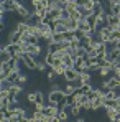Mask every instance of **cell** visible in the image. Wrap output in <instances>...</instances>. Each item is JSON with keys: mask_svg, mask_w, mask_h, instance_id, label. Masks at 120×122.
Masks as SVG:
<instances>
[{"mask_svg": "<svg viewBox=\"0 0 120 122\" xmlns=\"http://www.w3.org/2000/svg\"><path fill=\"white\" fill-rule=\"evenodd\" d=\"M26 53H30L33 58H35V56H38V55L41 53L40 43H38V45H28V48H26Z\"/></svg>", "mask_w": 120, "mask_h": 122, "instance_id": "cell-11", "label": "cell"}, {"mask_svg": "<svg viewBox=\"0 0 120 122\" xmlns=\"http://www.w3.org/2000/svg\"><path fill=\"white\" fill-rule=\"evenodd\" d=\"M62 92H64V96L67 97V96H71V94H74V92H76V87L72 86V82H67V84L62 87Z\"/></svg>", "mask_w": 120, "mask_h": 122, "instance_id": "cell-16", "label": "cell"}, {"mask_svg": "<svg viewBox=\"0 0 120 122\" xmlns=\"http://www.w3.org/2000/svg\"><path fill=\"white\" fill-rule=\"evenodd\" d=\"M51 91H61L59 89V84H53V89Z\"/></svg>", "mask_w": 120, "mask_h": 122, "instance_id": "cell-38", "label": "cell"}, {"mask_svg": "<svg viewBox=\"0 0 120 122\" xmlns=\"http://www.w3.org/2000/svg\"><path fill=\"white\" fill-rule=\"evenodd\" d=\"M110 73H112V68H109V66L99 68V74H100V78H105V76H109Z\"/></svg>", "mask_w": 120, "mask_h": 122, "instance_id": "cell-21", "label": "cell"}, {"mask_svg": "<svg viewBox=\"0 0 120 122\" xmlns=\"http://www.w3.org/2000/svg\"><path fill=\"white\" fill-rule=\"evenodd\" d=\"M36 106H44V96L41 92H36V101H35Z\"/></svg>", "mask_w": 120, "mask_h": 122, "instance_id": "cell-27", "label": "cell"}, {"mask_svg": "<svg viewBox=\"0 0 120 122\" xmlns=\"http://www.w3.org/2000/svg\"><path fill=\"white\" fill-rule=\"evenodd\" d=\"M109 3H110V7H112V5H119L120 0H109Z\"/></svg>", "mask_w": 120, "mask_h": 122, "instance_id": "cell-37", "label": "cell"}, {"mask_svg": "<svg viewBox=\"0 0 120 122\" xmlns=\"http://www.w3.org/2000/svg\"><path fill=\"white\" fill-rule=\"evenodd\" d=\"M86 61H87V58H76L74 60V69L77 71V73H81V71H84V69H87V66H86Z\"/></svg>", "mask_w": 120, "mask_h": 122, "instance_id": "cell-6", "label": "cell"}, {"mask_svg": "<svg viewBox=\"0 0 120 122\" xmlns=\"http://www.w3.org/2000/svg\"><path fill=\"white\" fill-rule=\"evenodd\" d=\"M25 81H26V76L20 74V78H18V82H17V84H20V82H25Z\"/></svg>", "mask_w": 120, "mask_h": 122, "instance_id": "cell-36", "label": "cell"}, {"mask_svg": "<svg viewBox=\"0 0 120 122\" xmlns=\"http://www.w3.org/2000/svg\"><path fill=\"white\" fill-rule=\"evenodd\" d=\"M21 87L20 84H12V87L8 89V97H10V101H17V96L20 94Z\"/></svg>", "mask_w": 120, "mask_h": 122, "instance_id": "cell-5", "label": "cell"}, {"mask_svg": "<svg viewBox=\"0 0 120 122\" xmlns=\"http://www.w3.org/2000/svg\"><path fill=\"white\" fill-rule=\"evenodd\" d=\"M74 2H77V0H74Z\"/></svg>", "mask_w": 120, "mask_h": 122, "instance_id": "cell-41", "label": "cell"}, {"mask_svg": "<svg viewBox=\"0 0 120 122\" xmlns=\"http://www.w3.org/2000/svg\"><path fill=\"white\" fill-rule=\"evenodd\" d=\"M81 111H82V107H81L79 104H74V106H71V114H72V116H79Z\"/></svg>", "mask_w": 120, "mask_h": 122, "instance_id": "cell-25", "label": "cell"}, {"mask_svg": "<svg viewBox=\"0 0 120 122\" xmlns=\"http://www.w3.org/2000/svg\"><path fill=\"white\" fill-rule=\"evenodd\" d=\"M8 111H17L18 109V106H17V101H12L10 104H8V107H7Z\"/></svg>", "mask_w": 120, "mask_h": 122, "instance_id": "cell-31", "label": "cell"}, {"mask_svg": "<svg viewBox=\"0 0 120 122\" xmlns=\"http://www.w3.org/2000/svg\"><path fill=\"white\" fill-rule=\"evenodd\" d=\"M62 78H64V79H66L67 82H74L76 79H77V78H79V73H77L74 68H67Z\"/></svg>", "mask_w": 120, "mask_h": 122, "instance_id": "cell-2", "label": "cell"}, {"mask_svg": "<svg viewBox=\"0 0 120 122\" xmlns=\"http://www.w3.org/2000/svg\"><path fill=\"white\" fill-rule=\"evenodd\" d=\"M76 122H84V119H81V117H77V119H76Z\"/></svg>", "mask_w": 120, "mask_h": 122, "instance_id": "cell-40", "label": "cell"}, {"mask_svg": "<svg viewBox=\"0 0 120 122\" xmlns=\"http://www.w3.org/2000/svg\"><path fill=\"white\" fill-rule=\"evenodd\" d=\"M46 68H48V63H46V61H36V69L43 71V69H46Z\"/></svg>", "mask_w": 120, "mask_h": 122, "instance_id": "cell-29", "label": "cell"}, {"mask_svg": "<svg viewBox=\"0 0 120 122\" xmlns=\"http://www.w3.org/2000/svg\"><path fill=\"white\" fill-rule=\"evenodd\" d=\"M77 7H79V5H77V2H74V0H69V2L66 3V7H64V10H67V12L71 13V12H72V10H76Z\"/></svg>", "mask_w": 120, "mask_h": 122, "instance_id": "cell-19", "label": "cell"}, {"mask_svg": "<svg viewBox=\"0 0 120 122\" xmlns=\"http://www.w3.org/2000/svg\"><path fill=\"white\" fill-rule=\"evenodd\" d=\"M28 101L31 102V104H35V101H36V92H30L28 94Z\"/></svg>", "mask_w": 120, "mask_h": 122, "instance_id": "cell-33", "label": "cell"}, {"mask_svg": "<svg viewBox=\"0 0 120 122\" xmlns=\"http://www.w3.org/2000/svg\"><path fill=\"white\" fill-rule=\"evenodd\" d=\"M18 78H20V71L17 69V71H12V73H10L8 81L12 82V84H17V82H18Z\"/></svg>", "mask_w": 120, "mask_h": 122, "instance_id": "cell-17", "label": "cell"}, {"mask_svg": "<svg viewBox=\"0 0 120 122\" xmlns=\"http://www.w3.org/2000/svg\"><path fill=\"white\" fill-rule=\"evenodd\" d=\"M110 41H120V28H117V30H112Z\"/></svg>", "mask_w": 120, "mask_h": 122, "instance_id": "cell-23", "label": "cell"}, {"mask_svg": "<svg viewBox=\"0 0 120 122\" xmlns=\"http://www.w3.org/2000/svg\"><path fill=\"white\" fill-rule=\"evenodd\" d=\"M44 61L48 63V66H51V64H53V61H54V55L48 53V55H46V58H44Z\"/></svg>", "mask_w": 120, "mask_h": 122, "instance_id": "cell-30", "label": "cell"}, {"mask_svg": "<svg viewBox=\"0 0 120 122\" xmlns=\"http://www.w3.org/2000/svg\"><path fill=\"white\" fill-rule=\"evenodd\" d=\"M107 25H109L112 30H117V28H120V17L109 13V15H107Z\"/></svg>", "mask_w": 120, "mask_h": 122, "instance_id": "cell-3", "label": "cell"}, {"mask_svg": "<svg viewBox=\"0 0 120 122\" xmlns=\"http://www.w3.org/2000/svg\"><path fill=\"white\" fill-rule=\"evenodd\" d=\"M5 64L8 66L10 71H17L18 69V60H15V58H12V60L8 61V63H5Z\"/></svg>", "mask_w": 120, "mask_h": 122, "instance_id": "cell-18", "label": "cell"}, {"mask_svg": "<svg viewBox=\"0 0 120 122\" xmlns=\"http://www.w3.org/2000/svg\"><path fill=\"white\" fill-rule=\"evenodd\" d=\"M53 69H54V73H56V74L64 76V73H66V69H67V68H66L64 64H59V66H56V68H53Z\"/></svg>", "mask_w": 120, "mask_h": 122, "instance_id": "cell-24", "label": "cell"}, {"mask_svg": "<svg viewBox=\"0 0 120 122\" xmlns=\"http://www.w3.org/2000/svg\"><path fill=\"white\" fill-rule=\"evenodd\" d=\"M105 112H107L109 121H112V122L117 121V117H119V109L117 107H105Z\"/></svg>", "mask_w": 120, "mask_h": 122, "instance_id": "cell-9", "label": "cell"}, {"mask_svg": "<svg viewBox=\"0 0 120 122\" xmlns=\"http://www.w3.org/2000/svg\"><path fill=\"white\" fill-rule=\"evenodd\" d=\"M76 81H77V84H79V87H81L82 84H91V82H92V78H91V74L87 73V69H84V71L79 73V78H77Z\"/></svg>", "mask_w": 120, "mask_h": 122, "instance_id": "cell-1", "label": "cell"}, {"mask_svg": "<svg viewBox=\"0 0 120 122\" xmlns=\"http://www.w3.org/2000/svg\"><path fill=\"white\" fill-rule=\"evenodd\" d=\"M54 76H56L54 69H53V68H49V71H48V79H49V81H53V79H54Z\"/></svg>", "mask_w": 120, "mask_h": 122, "instance_id": "cell-32", "label": "cell"}, {"mask_svg": "<svg viewBox=\"0 0 120 122\" xmlns=\"http://www.w3.org/2000/svg\"><path fill=\"white\" fill-rule=\"evenodd\" d=\"M49 122H62V121H61L59 116H54V117H51V119H49Z\"/></svg>", "mask_w": 120, "mask_h": 122, "instance_id": "cell-34", "label": "cell"}, {"mask_svg": "<svg viewBox=\"0 0 120 122\" xmlns=\"http://www.w3.org/2000/svg\"><path fill=\"white\" fill-rule=\"evenodd\" d=\"M58 111H59V109L51 107V106H44V107H43V114H44V117H48V119H51V117L58 116Z\"/></svg>", "mask_w": 120, "mask_h": 122, "instance_id": "cell-8", "label": "cell"}, {"mask_svg": "<svg viewBox=\"0 0 120 122\" xmlns=\"http://www.w3.org/2000/svg\"><path fill=\"white\" fill-rule=\"evenodd\" d=\"M0 58H2V63H8V61L13 58V55L8 51L7 46H2V55H0Z\"/></svg>", "mask_w": 120, "mask_h": 122, "instance_id": "cell-13", "label": "cell"}, {"mask_svg": "<svg viewBox=\"0 0 120 122\" xmlns=\"http://www.w3.org/2000/svg\"><path fill=\"white\" fill-rule=\"evenodd\" d=\"M61 60H62V64H64L66 68H72V66H74V58H72V56H71L67 51H66V53L61 56Z\"/></svg>", "mask_w": 120, "mask_h": 122, "instance_id": "cell-10", "label": "cell"}, {"mask_svg": "<svg viewBox=\"0 0 120 122\" xmlns=\"http://www.w3.org/2000/svg\"><path fill=\"white\" fill-rule=\"evenodd\" d=\"M58 116L61 117V121H66V119H67V112H66V109H64V107H59Z\"/></svg>", "mask_w": 120, "mask_h": 122, "instance_id": "cell-28", "label": "cell"}, {"mask_svg": "<svg viewBox=\"0 0 120 122\" xmlns=\"http://www.w3.org/2000/svg\"><path fill=\"white\" fill-rule=\"evenodd\" d=\"M0 122H10L8 117H0Z\"/></svg>", "mask_w": 120, "mask_h": 122, "instance_id": "cell-39", "label": "cell"}, {"mask_svg": "<svg viewBox=\"0 0 120 122\" xmlns=\"http://www.w3.org/2000/svg\"><path fill=\"white\" fill-rule=\"evenodd\" d=\"M64 41V33H53V43H62Z\"/></svg>", "mask_w": 120, "mask_h": 122, "instance_id": "cell-22", "label": "cell"}, {"mask_svg": "<svg viewBox=\"0 0 120 122\" xmlns=\"http://www.w3.org/2000/svg\"><path fill=\"white\" fill-rule=\"evenodd\" d=\"M10 69H8V66L5 64V63H2V71H0V79L3 81V79H8V76H10Z\"/></svg>", "mask_w": 120, "mask_h": 122, "instance_id": "cell-15", "label": "cell"}, {"mask_svg": "<svg viewBox=\"0 0 120 122\" xmlns=\"http://www.w3.org/2000/svg\"><path fill=\"white\" fill-rule=\"evenodd\" d=\"M17 13H18V15H20V17H23V18H25V20H26V18H28V17H30V12H28V10H26V7H25V5H21L20 8H18V10H17Z\"/></svg>", "mask_w": 120, "mask_h": 122, "instance_id": "cell-20", "label": "cell"}, {"mask_svg": "<svg viewBox=\"0 0 120 122\" xmlns=\"http://www.w3.org/2000/svg\"><path fill=\"white\" fill-rule=\"evenodd\" d=\"M89 2H91V0H77V5H79V7H84V5L89 3Z\"/></svg>", "mask_w": 120, "mask_h": 122, "instance_id": "cell-35", "label": "cell"}, {"mask_svg": "<svg viewBox=\"0 0 120 122\" xmlns=\"http://www.w3.org/2000/svg\"><path fill=\"white\" fill-rule=\"evenodd\" d=\"M31 7L35 8V12L43 8V0H31Z\"/></svg>", "mask_w": 120, "mask_h": 122, "instance_id": "cell-26", "label": "cell"}, {"mask_svg": "<svg viewBox=\"0 0 120 122\" xmlns=\"http://www.w3.org/2000/svg\"><path fill=\"white\" fill-rule=\"evenodd\" d=\"M105 86H107L109 89H115V87H119V86H120V79L114 76V78H110L109 81H105Z\"/></svg>", "mask_w": 120, "mask_h": 122, "instance_id": "cell-14", "label": "cell"}, {"mask_svg": "<svg viewBox=\"0 0 120 122\" xmlns=\"http://www.w3.org/2000/svg\"><path fill=\"white\" fill-rule=\"evenodd\" d=\"M23 63L28 69H36V61L33 60V56L30 53H25V58H23Z\"/></svg>", "mask_w": 120, "mask_h": 122, "instance_id": "cell-7", "label": "cell"}, {"mask_svg": "<svg viewBox=\"0 0 120 122\" xmlns=\"http://www.w3.org/2000/svg\"><path fill=\"white\" fill-rule=\"evenodd\" d=\"M99 35H100V38H102L104 43H109V41H110V35H112V28H110L109 25H105L99 31Z\"/></svg>", "mask_w": 120, "mask_h": 122, "instance_id": "cell-4", "label": "cell"}, {"mask_svg": "<svg viewBox=\"0 0 120 122\" xmlns=\"http://www.w3.org/2000/svg\"><path fill=\"white\" fill-rule=\"evenodd\" d=\"M86 66H87V69H99L100 64H99V58L96 56V58H89V60L86 61Z\"/></svg>", "mask_w": 120, "mask_h": 122, "instance_id": "cell-12", "label": "cell"}]
</instances>
